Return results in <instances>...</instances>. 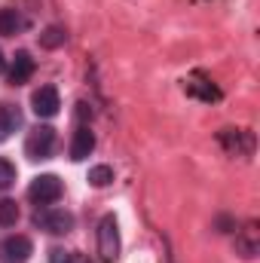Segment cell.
<instances>
[{"label": "cell", "instance_id": "cell-3", "mask_svg": "<svg viewBox=\"0 0 260 263\" xmlns=\"http://www.w3.org/2000/svg\"><path fill=\"white\" fill-rule=\"evenodd\" d=\"M28 196L34 199V202H40V205H49V202H55V199L62 196V181L55 175H40V178H34Z\"/></svg>", "mask_w": 260, "mask_h": 263}, {"label": "cell", "instance_id": "cell-11", "mask_svg": "<svg viewBox=\"0 0 260 263\" xmlns=\"http://www.w3.org/2000/svg\"><path fill=\"white\" fill-rule=\"evenodd\" d=\"M18 28H22L18 12H15V9H0V34H3V37H12Z\"/></svg>", "mask_w": 260, "mask_h": 263}, {"label": "cell", "instance_id": "cell-4", "mask_svg": "<svg viewBox=\"0 0 260 263\" xmlns=\"http://www.w3.org/2000/svg\"><path fill=\"white\" fill-rule=\"evenodd\" d=\"M31 104H34V114L37 117H43V120H49V117H55L59 114V92H55V86H40L37 92H34V98H31Z\"/></svg>", "mask_w": 260, "mask_h": 263}, {"label": "cell", "instance_id": "cell-15", "mask_svg": "<svg viewBox=\"0 0 260 263\" xmlns=\"http://www.w3.org/2000/svg\"><path fill=\"white\" fill-rule=\"evenodd\" d=\"M15 184V165L9 159H0V190H9Z\"/></svg>", "mask_w": 260, "mask_h": 263}, {"label": "cell", "instance_id": "cell-14", "mask_svg": "<svg viewBox=\"0 0 260 263\" xmlns=\"http://www.w3.org/2000/svg\"><path fill=\"white\" fill-rule=\"evenodd\" d=\"M65 37H67L65 31H62L59 25H52V28H46V31L40 34V43H43L46 49H59V46L65 43Z\"/></svg>", "mask_w": 260, "mask_h": 263}, {"label": "cell", "instance_id": "cell-1", "mask_svg": "<svg viewBox=\"0 0 260 263\" xmlns=\"http://www.w3.org/2000/svg\"><path fill=\"white\" fill-rule=\"evenodd\" d=\"M98 257H101V263L120 260V227H117L114 214L101 217V223H98Z\"/></svg>", "mask_w": 260, "mask_h": 263}, {"label": "cell", "instance_id": "cell-18", "mask_svg": "<svg viewBox=\"0 0 260 263\" xmlns=\"http://www.w3.org/2000/svg\"><path fill=\"white\" fill-rule=\"evenodd\" d=\"M3 67H6V62H3V52H0V73H3Z\"/></svg>", "mask_w": 260, "mask_h": 263}, {"label": "cell", "instance_id": "cell-9", "mask_svg": "<svg viewBox=\"0 0 260 263\" xmlns=\"http://www.w3.org/2000/svg\"><path fill=\"white\" fill-rule=\"evenodd\" d=\"M31 73H34V59H31L28 52H18L15 62H12V67H9V83L22 86V83L31 80Z\"/></svg>", "mask_w": 260, "mask_h": 263}, {"label": "cell", "instance_id": "cell-7", "mask_svg": "<svg viewBox=\"0 0 260 263\" xmlns=\"http://www.w3.org/2000/svg\"><path fill=\"white\" fill-rule=\"evenodd\" d=\"M92 150H95V135L86 129V126L73 132V144H70V159H73V162H83V159H86V156H89Z\"/></svg>", "mask_w": 260, "mask_h": 263}, {"label": "cell", "instance_id": "cell-6", "mask_svg": "<svg viewBox=\"0 0 260 263\" xmlns=\"http://www.w3.org/2000/svg\"><path fill=\"white\" fill-rule=\"evenodd\" d=\"M37 223L46 230V233H52V236H65L73 230V214L70 211H46V214H37Z\"/></svg>", "mask_w": 260, "mask_h": 263}, {"label": "cell", "instance_id": "cell-5", "mask_svg": "<svg viewBox=\"0 0 260 263\" xmlns=\"http://www.w3.org/2000/svg\"><path fill=\"white\" fill-rule=\"evenodd\" d=\"M31 251H34V245H31V239H25V236H9V239L0 245L3 263H25L31 257Z\"/></svg>", "mask_w": 260, "mask_h": 263}, {"label": "cell", "instance_id": "cell-10", "mask_svg": "<svg viewBox=\"0 0 260 263\" xmlns=\"http://www.w3.org/2000/svg\"><path fill=\"white\" fill-rule=\"evenodd\" d=\"M22 126V117H18V110L15 107H9V104H0V144L12 135V132Z\"/></svg>", "mask_w": 260, "mask_h": 263}, {"label": "cell", "instance_id": "cell-13", "mask_svg": "<svg viewBox=\"0 0 260 263\" xmlns=\"http://www.w3.org/2000/svg\"><path fill=\"white\" fill-rule=\"evenodd\" d=\"M18 220V205L12 199H0V227H15Z\"/></svg>", "mask_w": 260, "mask_h": 263}, {"label": "cell", "instance_id": "cell-12", "mask_svg": "<svg viewBox=\"0 0 260 263\" xmlns=\"http://www.w3.org/2000/svg\"><path fill=\"white\" fill-rule=\"evenodd\" d=\"M114 181V168L110 165H95V168H89V184L92 187H107Z\"/></svg>", "mask_w": 260, "mask_h": 263}, {"label": "cell", "instance_id": "cell-16", "mask_svg": "<svg viewBox=\"0 0 260 263\" xmlns=\"http://www.w3.org/2000/svg\"><path fill=\"white\" fill-rule=\"evenodd\" d=\"M52 263H70V251L55 248V251H52Z\"/></svg>", "mask_w": 260, "mask_h": 263}, {"label": "cell", "instance_id": "cell-8", "mask_svg": "<svg viewBox=\"0 0 260 263\" xmlns=\"http://www.w3.org/2000/svg\"><path fill=\"white\" fill-rule=\"evenodd\" d=\"M236 251H239L242 257H248V260L260 251V239H257V227H254V223H248V227L236 236Z\"/></svg>", "mask_w": 260, "mask_h": 263}, {"label": "cell", "instance_id": "cell-2", "mask_svg": "<svg viewBox=\"0 0 260 263\" xmlns=\"http://www.w3.org/2000/svg\"><path fill=\"white\" fill-rule=\"evenodd\" d=\"M52 144H55V129L52 126H37V129L28 135L25 150H28L31 159H46L52 153Z\"/></svg>", "mask_w": 260, "mask_h": 263}, {"label": "cell", "instance_id": "cell-17", "mask_svg": "<svg viewBox=\"0 0 260 263\" xmlns=\"http://www.w3.org/2000/svg\"><path fill=\"white\" fill-rule=\"evenodd\" d=\"M70 263H89V257L80 254V251H70Z\"/></svg>", "mask_w": 260, "mask_h": 263}]
</instances>
